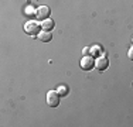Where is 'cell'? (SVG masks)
I'll return each mask as SVG.
<instances>
[{"instance_id":"1","label":"cell","mask_w":133,"mask_h":127,"mask_svg":"<svg viewBox=\"0 0 133 127\" xmlns=\"http://www.w3.org/2000/svg\"><path fill=\"white\" fill-rule=\"evenodd\" d=\"M40 28H41V25L37 23V21H28V23L24 24V30H26V33L30 34V36H38Z\"/></svg>"},{"instance_id":"2","label":"cell","mask_w":133,"mask_h":127,"mask_svg":"<svg viewBox=\"0 0 133 127\" xmlns=\"http://www.w3.org/2000/svg\"><path fill=\"white\" fill-rule=\"evenodd\" d=\"M47 104L50 107H57L59 104V95L57 90H50L47 93Z\"/></svg>"},{"instance_id":"4","label":"cell","mask_w":133,"mask_h":127,"mask_svg":"<svg viewBox=\"0 0 133 127\" xmlns=\"http://www.w3.org/2000/svg\"><path fill=\"white\" fill-rule=\"evenodd\" d=\"M95 66H96L98 71H105V69L109 66V59H108V57H98L96 59H95Z\"/></svg>"},{"instance_id":"10","label":"cell","mask_w":133,"mask_h":127,"mask_svg":"<svg viewBox=\"0 0 133 127\" xmlns=\"http://www.w3.org/2000/svg\"><path fill=\"white\" fill-rule=\"evenodd\" d=\"M82 52H84V55H89V54H91V50L88 48V47H85V48L82 50Z\"/></svg>"},{"instance_id":"7","label":"cell","mask_w":133,"mask_h":127,"mask_svg":"<svg viewBox=\"0 0 133 127\" xmlns=\"http://www.w3.org/2000/svg\"><path fill=\"white\" fill-rule=\"evenodd\" d=\"M41 27H43V30L50 31V30H52V28H54V21L47 18V20H44L43 23H41Z\"/></svg>"},{"instance_id":"12","label":"cell","mask_w":133,"mask_h":127,"mask_svg":"<svg viewBox=\"0 0 133 127\" xmlns=\"http://www.w3.org/2000/svg\"><path fill=\"white\" fill-rule=\"evenodd\" d=\"M27 13H34L33 9H30V7H27Z\"/></svg>"},{"instance_id":"5","label":"cell","mask_w":133,"mask_h":127,"mask_svg":"<svg viewBox=\"0 0 133 127\" xmlns=\"http://www.w3.org/2000/svg\"><path fill=\"white\" fill-rule=\"evenodd\" d=\"M50 7H47V6H40L38 9L36 10V16H37V18L41 21H44V20H47V17L50 16Z\"/></svg>"},{"instance_id":"11","label":"cell","mask_w":133,"mask_h":127,"mask_svg":"<svg viewBox=\"0 0 133 127\" xmlns=\"http://www.w3.org/2000/svg\"><path fill=\"white\" fill-rule=\"evenodd\" d=\"M128 57H129V59H132V61H133V47H132L130 50H129V52H128Z\"/></svg>"},{"instance_id":"8","label":"cell","mask_w":133,"mask_h":127,"mask_svg":"<svg viewBox=\"0 0 133 127\" xmlns=\"http://www.w3.org/2000/svg\"><path fill=\"white\" fill-rule=\"evenodd\" d=\"M57 92H58L59 96H66V95H68V88L62 85V86H59L58 89H57Z\"/></svg>"},{"instance_id":"9","label":"cell","mask_w":133,"mask_h":127,"mask_svg":"<svg viewBox=\"0 0 133 127\" xmlns=\"http://www.w3.org/2000/svg\"><path fill=\"white\" fill-rule=\"evenodd\" d=\"M92 54H95V55L99 57V54H101V48H99V47H94V48L91 50V55H92Z\"/></svg>"},{"instance_id":"3","label":"cell","mask_w":133,"mask_h":127,"mask_svg":"<svg viewBox=\"0 0 133 127\" xmlns=\"http://www.w3.org/2000/svg\"><path fill=\"white\" fill-rule=\"evenodd\" d=\"M95 65V59L94 57L91 55H84V58L81 59V68L84 69V71H89V69H92Z\"/></svg>"},{"instance_id":"6","label":"cell","mask_w":133,"mask_h":127,"mask_svg":"<svg viewBox=\"0 0 133 127\" xmlns=\"http://www.w3.org/2000/svg\"><path fill=\"white\" fill-rule=\"evenodd\" d=\"M37 38H38L40 41H43V43H48V41H51L52 38V34H50V31H40V34L37 36Z\"/></svg>"}]
</instances>
